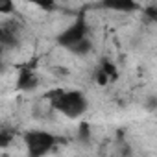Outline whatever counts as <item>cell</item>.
Returning <instances> with one entry per match:
<instances>
[{
    "mask_svg": "<svg viewBox=\"0 0 157 157\" xmlns=\"http://www.w3.org/2000/svg\"><path fill=\"white\" fill-rule=\"evenodd\" d=\"M46 98L50 102V107L63 115L65 118L76 120L82 118L89 111V98L85 93L78 89H54L46 93Z\"/></svg>",
    "mask_w": 157,
    "mask_h": 157,
    "instance_id": "1",
    "label": "cell"
},
{
    "mask_svg": "<svg viewBox=\"0 0 157 157\" xmlns=\"http://www.w3.org/2000/svg\"><path fill=\"white\" fill-rule=\"evenodd\" d=\"M22 140L26 148V157H46L63 142L61 137L46 129H28L22 133Z\"/></svg>",
    "mask_w": 157,
    "mask_h": 157,
    "instance_id": "2",
    "label": "cell"
},
{
    "mask_svg": "<svg viewBox=\"0 0 157 157\" xmlns=\"http://www.w3.org/2000/svg\"><path fill=\"white\" fill-rule=\"evenodd\" d=\"M89 35H91V26L87 22V17L80 15L72 24H68L65 30H61L56 35V43H57V46H61V48H65L68 52L74 44L89 39Z\"/></svg>",
    "mask_w": 157,
    "mask_h": 157,
    "instance_id": "3",
    "label": "cell"
},
{
    "mask_svg": "<svg viewBox=\"0 0 157 157\" xmlns=\"http://www.w3.org/2000/svg\"><path fill=\"white\" fill-rule=\"evenodd\" d=\"M39 83H41L39 74L33 68L22 67L19 70V76H17V89L19 91H33V89L39 87Z\"/></svg>",
    "mask_w": 157,
    "mask_h": 157,
    "instance_id": "4",
    "label": "cell"
},
{
    "mask_svg": "<svg viewBox=\"0 0 157 157\" xmlns=\"http://www.w3.org/2000/svg\"><path fill=\"white\" fill-rule=\"evenodd\" d=\"M94 74H96V82L100 85H105L107 82H113V80L118 78V68H117V65L113 61H109L107 57H102V61L98 63Z\"/></svg>",
    "mask_w": 157,
    "mask_h": 157,
    "instance_id": "5",
    "label": "cell"
},
{
    "mask_svg": "<svg viewBox=\"0 0 157 157\" xmlns=\"http://www.w3.org/2000/svg\"><path fill=\"white\" fill-rule=\"evenodd\" d=\"M100 8L109 10V11H120V13H131L139 10V4L133 0H104Z\"/></svg>",
    "mask_w": 157,
    "mask_h": 157,
    "instance_id": "6",
    "label": "cell"
},
{
    "mask_svg": "<svg viewBox=\"0 0 157 157\" xmlns=\"http://www.w3.org/2000/svg\"><path fill=\"white\" fill-rule=\"evenodd\" d=\"M17 44H19V37L15 30H11L10 26H0V52L15 48Z\"/></svg>",
    "mask_w": 157,
    "mask_h": 157,
    "instance_id": "7",
    "label": "cell"
},
{
    "mask_svg": "<svg viewBox=\"0 0 157 157\" xmlns=\"http://www.w3.org/2000/svg\"><path fill=\"white\" fill-rule=\"evenodd\" d=\"M91 52H93V41H91V37L85 39V41H82V43H78V44H74V46L68 50V54H72V56H76V57H85V56H89Z\"/></svg>",
    "mask_w": 157,
    "mask_h": 157,
    "instance_id": "8",
    "label": "cell"
},
{
    "mask_svg": "<svg viewBox=\"0 0 157 157\" xmlns=\"http://www.w3.org/2000/svg\"><path fill=\"white\" fill-rule=\"evenodd\" d=\"M17 137V129L10 126H0V148H8Z\"/></svg>",
    "mask_w": 157,
    "mask_h": 157,
    "instance_id": "9",
    "label": "cell"
},
{
    "mask_svg": "<svg viewBox=\"0 0 157 157\" xmlns=\"http://www.w3.org/2000/svg\"><path fill=\"white\" fill-rule=\"evenodd\" d=\"M78 140L82 144H89L91 142V126L87 122H82L78 128Z\"/></svg>",
    "mask_w": 157,
    "mask_h": 157,
    "instance_id": "10",
    "label": "cell"
},
{
    "mask_svg": "<svg viewBox=\"0 0 157 157\" xmlns=\"http://www.w3.org/2000/svg\"><path fill=\"white\" fill-rule=\"evenodd\" d=\"M15 13V4L11 0H0V15H11Z\"/></svg>",
    "mask_w": 157,
    "mask_h": 157,
    "instance_id": "11",
    "label": "cell"
},
{
    "mask_svg": "<svg viewBox=\"0 0 157 157\" xmlns=\"http://www.w3.org/2000/svg\"><path fill=\"white\" fill-rule=\"evenodd\" d=\"M144 13L148 15V19H150V21H155V13H157V8H155V6H150V8H148Z\"/></svg>",
    "mask_w": 157,
    "mask_h": 157,
    "instance_id": "12",
    "label": "cell"
},
{
    "mask_svg": "<svg viewBox=\"0 0 157 157\" xmlns=\"http://www.w3.org/2000/svg\"><path fill=\"white\" fill-rule=\"evenodd\" d=\"M4 72H6V61L0 57V74H4Z\"/></svg>",
    "mask_w": 157,
    "mask_h": 157,
    "instance_id": "13",
    "label": "cell"
}]
</instances>
